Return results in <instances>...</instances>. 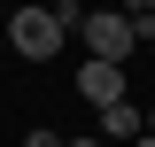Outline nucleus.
<instances>
[{"instance_id": "obj_3", "label": "nucleus", "mask_w": 155, "mask_h": 147, "mask_svg": "<svg viewBox=\"0 0 155 147\" xmlns=\"http://www.w3.org/2000/svg\"><path fill=\"white\" fill-rule=\"evenodd\" d=\"M78 93H85L93 109H116V101H132V93H124V70H109V62H85V70H78Z\"/></svg>"}, {"instance_id": "obj_8", "label": "nucleus", "mask_w": 155, "mask_h": 147, "mask_svg": "<svg viewBox=\"0 0 155 147\" xmlns=\"http://www.w3.org/2000/svg\"><path fill=\"white\" fill-rule=\"evenodd\" d=\"M132 147H155V132H147V139H132Z\"/></svg>"}, {"instance_id": "obj_7", "label": "nucleus", "mask_w": 155, "mask_h": 147, "mask_svg": "<svg viewBox=\"0 0 155 147\" xmlns=\"http://www.w3.org/2000/svg\"><path fill=\"white\" fill-rule=\"evenodd\" d=\"M62 147H109V139H101V132H93V139H62Z\"/></svg>"}, {"instance_id": "obj_1", "label": "nucleus", "mask_w": 155, "mask_h": 147, "mask_svg": "<svg viewBox=\"0 0 155 147\" xmlns=\"http://www.w3.org/2000/svg\"><path fill=\"white\" fill-rule=\"evenodd\" d=\"M78 39H85V62H109V70H124V62H132L140 47H147V31H140V23L124 16V8H93Z\"/></svg>"}, {"instance_id": "obj_5", "label": "nucleus", "mask_w": 155, "mask_h": 147, "mask_svg": "<svg viewBox=\"0 0 155 147\" xmlns=\"http://www.w3.org/2000/svg\"><path fill=\"white\" fill-rule=\"evenodd\" d=\"M47 16H54L62 31H85V16H93V8H78V0H54V8H47Z\"/></svg>"}, {"instance_id": "obj_6", "label": "nucleus", "mask_w": 155, "mask_h": 147, "mask_svg": "<svg viewBox=\"0 0 155 147\" xmlns=\"http://www.w3.org/2000/svg\"><path fill=\"white\" fill-rule=\"evenodd\" d=\"M16 147H62V132H54V124H39V132H23Z\"/></svg>"}, {"instance_id": "obj_4", "label": "nucleus", "mask_w": 155, "mask_h": 147, "mask_svg": "<svg viewBox=\"0 0 155 147\" xmlns=\"http://www.w3.org/2000/svg\"><path fill=\"white\" fill-rule=\"evenodd\" d=\"M101 139H116V147L147 139V109H140V101H116V109H101Z\"/></svg>"}, {"instance_id": "obj_9", "label": "nucleus", "mask_w": 155, "mask_h": 147, "mask_svg": "<svg viewBox=\"0 0 155 147\" xmlns=\"http://www.w3.org/2000/svg\"><path fill=\"white\" fill-rule=\"evenodd\" d=\"M147 132H155V109H147Z\"/></svg>"}, {"instance_id": "obj_2", "label": "nucleus", "mask_w": 155, "mask_h": 147, "mask_svg": "<svg viewBox=\"0 0 155 147\" xmlns=\"http://www.w3.org/2000/svg\"><path fill=\"white\" fill-rule=\"evenodd\" d=\"M62 39H70V31H62L47 8H16V16H8V47H16L23 62H54V54H62Z\"/></svg>"}]
</instances>
